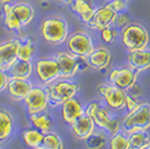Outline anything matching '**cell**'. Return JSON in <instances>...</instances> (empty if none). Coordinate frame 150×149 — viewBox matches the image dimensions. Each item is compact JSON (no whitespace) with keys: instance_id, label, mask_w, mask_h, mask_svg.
I'll use <instances>...</instances> for the list:
<instances>
[{"instance_id":"7","label":"cell","mask_w":150,"mask_h":149,"mask_svg":"<svg viewBox=\"0 0 150 149\" xmlns=\"http://www.w3.org/2000/svg\"><path fill=\"white\" fill-rule=\"evenodd\" d=\"M58 67H59V74L62 79H71L73 77L77 72L86 70L88 62L77 56L73 55L67 52H59L55 55Z\"/></svg>"},{"instance_id":"37","label":"cell","mask_w":150,"mask_h":149,"mask_svg":"<svg viewBox=\"0 0 150 149\" xmlns=\"http://www.w3.org/2000/svg\"><path fill=\"white\" fill-rule=\"evenodd\" d=\"M13 0H0V4L5 5V4H11Z\"/></svg>"},{"instance_id":"32","label":"cell","mask_w":150,"mask_h":149,"mask_svg":"<svg viewBox=\"0 0 150 149\" xmlns=\"http://www.w3.org/2000/svg\"><path fill=\"white\" fill-rule=\"evenodd\" d=\"M100 33L101 38H102V40L104 43H113L115 37H117V31H115V28H113L112 26H109L104 29H102V31H100Z\"/></svg>"},{"instance_id":"2","label":"cell","mask_w":150,"mask_h":149,"mask_svg":"<svg viewBox=\"0 0 150 149\" xmlns=\"http://www.w3.org/2000/svg\"><path fill=\"white\" fill-rule=\"evenodd\" d=\"M48 95V106L56 108L61 106L67 100L74 98L80 91V84L67 79L56 80L46 87Z\"/></svg>"},{"instance_id":"26","label":"cell","mask_w":150,"mask_h":149,"mask_svg":"<svg viewBox=\"0 0 150 149\" xmlns=\"http://www.w3.org/2000/svg\"><path fill=\"white\" fill-rule=\"evenodd\" d=\"M43 138H44V133H42L35 128L24 129L21 131V140L26 147H28L29 149L40 147Z\"/></svg>"},{"instance_id":"9","label":"cell","mask_w":150,"mask_h":149,"mask_svg":"<svg viewBox=\"0 0 150 149\" xmlns=\"http://www.w3.org/2000/svg\"><path fill=\"white\" fill-rule=\"evenodd\" d=\"M66 46L71 54L82 58H86L94 50L92 38L83 31H76L67 37Z\"/></svg>"},{"instance_id":"21","label":"cell","mask_w":150,"mask_h":149,"mask_svg":"<svg viewBox=\"0 0 150 149\" xmlns=\"http://www.w3.org/2000/svg\"><path fill=\"white\" fill-rule=\"evenodd\" d=\"M34 73V64L33 62L17 60L8 70V74L11 79L19 80H28Z\"/></svg>"},{"instance_id":"1","label":"cell","mask_w":150,"mask_h":149,"mask_svg":"<svg viewBox=\"0 0 150 149\" xmlns=\"http://www.w3.org/2000/svg\"><path fill=\"white\" fill-rule=\"evenodd\" d=\"M39 33L46 43L62 45L69 37V24L62 17H48L42 21Z\"/></svg>"},{"instance_id":"27","label":"cell","mask_w":150,"mask_h":149,"mask_svg":"<svg viewBox=\"0 0 150 149\" xmlns=\"http://www.w3.org/2000/svg\"><path fill=\"white\" fill-rule=\"evenodd\" d=\"M130 149H144L150 143V136L147 131H136L128 135Z\"/></svg>"},{"instance_id":"20","label":"cell","mask_w":150,"mask_h":149,"mask_svg":"<svg viewBox=\"0 0 150 149\" xmlns=\"http://www.w3.org/2000/svg\"><path fill=\"white\" fill-rule=\"evenodd\" d=\"M29 121H30L33 128L37 129L38 131H40L44 135L50 132L54 128V120H53L50 113L46 111L30 114L29 116Z\"/></svg>"},{"instance_id":"11","label":"cell","mask_w":150,"mask_h":149,"mask_svg":"<svg viewBox=\"0 0 150 149\" xmlns=\"http://www.w3.org/2000/svg\"><path fill=\"white\" fill-rule=\"evenodd\" d=\"M137 76V72H134L130 67L114 68L110 72L109 81L111 82V84H113L114 87H118L121 90L127 91L136 84Z\"/></svg>"},{"instance_id":"10","label":"cell","mask_w":150,"mask_h":149,"mask_svg":"<svg viewBox=\"0 0 150 149\" xmlns=\"http://www.w3.org/2000/svg\"><path fill=\"white\" fill-rule=\"evenodd\" d=\"M98 93L105 101L106 106L113 110H121L125 108V91L114 87L113 84H101L98 87Z\"/></svg>"},{"instance_id":"4","label":"cell","mask_w":150,"mask_h":149,"mask_svg":"<svg viewBox=\"0 0 150 149\" xmlns=\"http://www.w3.org/2000/svg\"><path fill=\"white\" fill-rule=\"evenodd\" d=\"M122 130L125 133L136 131H147L150 128V104L139 103L138 106L130 111L122 120Z\"/></svg>"},{"instance_id":"31","label":"cell","mask_w":150,"mask_h":149,"mask_svg":"<svg viewBox=\"0 0 150 149\" xmlns=\"http://www.w3.org/2000/svg\"><path fill=\"white\" fill-rule=\"evenodd\" d=\"M128 24H130V16H129V13H125V11H121V13H117L112 25L114 26V28H125Z\"/></svg>"},{"instance_id":"16","label":"cell","mask_w":150,"mask_h":149,"mask_svg":"<svg viewBox=\"0 0 150 149\" xmlns=\"http://www.w3.org/2000/svg\"><path fill=\"white\" fill-rule=\"evenodd\" d=\"M128 63L130 68L140 73L150 68V50L144 48L140 50L130 52L128 55Z\"/></svg>"},{"instance_id":"33","label":"cell","mask_w":150,"mask_h":149,"mask_svg":"<svg viewBox=\"0 0 150 149\" xmlns=\"http://www.w3.org/2000/svg\"><path fill=\"white\" fill-rule=\"evenodd\" d=\"M105 6L110 9H112L114 13H121L125 11L127 8V1L125 0H109L106 1Z\"/></svg>"},{"instance_id":"29","label":"cell","mask_w":150,"mask_h":149,"mask_svg":"<svg viewBox=\"0 0 150 149\" xmlns=\"http://www.w3.org/2000/svg\"><path fill=\"white\" fill-rule=\"evenodd\" d=\"M106 136L103 132H95L93 131L90 136L85 139V146L88 149H102L106 143Z\"/></svg>"},{"instance_id":"17","label":"cell","mask_w":150,"mask_h":149,"mask_svg":"<svg viewBox=\"0 0 150 149\" xmlns=\"http://www.w3.org/2000/svg\"><path fill=\"white\" fill-rule=\"evenodd\" d=\"M111 52L106 47H98L92 50V53L86 57L88 64L96 71L106 68L111 63Z\"/></svg>"},{"instance_id":"39","label":"cell","mask_w":150,"mask_h":149,"mask_svg":"<svg viewBox=\"0 0 150 149\" xmlns=\"http://www.w3.org/2000/svg\"><path fill=\"white\" fill-rule=\"evenodd\" d=\"M33 149H43V148H40V147H38V148H33Z\"/></svg>"},{"instance_id":"12","label":"cell","mask_w":150,"mask_h":149,"mask_svg":"<svg viewBox=\"0 0 150 149\" xmlns=\"http://www.w3.org/2000/svg\"><path fill=\"white\" fill-rule=\"evenodd\" d=\"M115 16H117V13H114L112 9L108 8L104 5L94 9L93 16L86 25L94 31H102L109 26H112Z\"/></svg>"},{"instance_id":"5","label":"cell","mask_w":150,"mask_h":149,"mask_svg":"<svg viewBox=\"0 0 150 149\" xmlns=\"http://www.w3.org/2000/svg\"><path fill=\"white\" fill-rule=\"evenodd\" d=\"M121 42L129 52L144 50L147 48L149 43V34L142 25L130 23L122 28Z\"/></svg>"},{"instance_id":"8","label":"cell","mask_w":150,"mask_h":149,"mask_svg":"<svg viewBox=\"0 0 150 149\" xmlns=\"http://www.w3.org/2000/svg\"><path fill=\"white\" fill-rule=\"evenodd\" d=\"M23 102L29 116L46 111L48 106V95L46 87L34 85L30 91L27 93L25 99L23 100Z\"/></svg>"},{"instance_id":"3","label":"cell","mask_w":150,"mask_h":149,"mask_svg":"<svg viewBox=\"0 0 150 149\" xmlns=\"http://www.w3.org/2000/svg\"><path fill=\"white\" fill-rule=\"evenodd\" d=\"M85 114H88V117L92 119L94 124L99 129L105 131L110 137L115 135L119 131V128H120L119 119L110 117L109 111L103 106H101V103L96 102V101L91 102L86 106Z\"/></svg>"},{"instance_id":"28","label":"cell","mask_w":150,"mask_h":149,"mask_svg":"<svg viewBox=\"0 0 150 149\" xmlns=\"http://www.w3.org/2000/svg\"><path fill=\"white\" fill-rule=\"evenodd\" d=\"M40 148L43 149H64V143L62 138L57 135L56 132L50 131L48 133H45L43 141L40 145Z\"/></svg>"},{"instance_id":"13","label":"cell","mask_w":150,"mask_h":149,"mask_svg":"<svg viewBox=\"0 0 150 149\" xmlns=\"http://www.w3.org/2000/svg\"><path fill=\"white\" fill-rule=\"evenodd\" d=\"M18 40L19 38H10L4 43H0V70L8 72L11 65L18 60Z\"/></svg>"},{"instance_id":"25","label":"cell","mask_w":150,"mask_h":149,"mask_svg":"<svg viewBox=\"0 0 150 149\" xmlns=\"http://www.w3.org/2000/svg\"><path fill=\"white\" fill-rule=\"evenodd\" d=\"M2 23L9 31H18L19 33L23 28L18 18L16 17V15L13 13L11 4L2 5Z\"/></svg>"},{"instance_id":"18","label":"cell","mask_w":150,"mask_h":149,"mask_svg":"<svg viewBox=\"0 0 150 149\" xmlns=\"http://www.w3.org/2000/svg\"><path fill=\"white\" fill-rule=\"evenodd\" d=\"M95 129V124L92 119L88 114H82L79 119H76L73 123L71 124V130L75 138L80 140H85Z\"/></svg>"},{"instance_id":"15","label":"cell","mask_w":150,"mask_h":149,"mask_svg":"<svg viewBox=\"0 0 150 149\" xmlns=\"http://www.w3.org/2000/svg\"><path fill=\"white\" fill-rule=\"evenodd\" d=\"M10 77V76H9ZM35 84L30 81V79L28 80H19V79H9L8 82V87L7 91L9 96L13 100L17 102H23V100L25 99L27 93L31 90V87Z\"/></svg>"},{"instance_id":"24","label":"cell","mask_w":150,"mask_h":149,"mask_svg":"<svg viewBox=\"0 0 150 149\" xmlns=\"http://www.w3.org/2000/svg\"><path fill=\"white\" fill-rule=\"evenodd\" d=\"M13 117L6 109H0V143L8 140L13 132Z\"/></svg>"},{"instance_id":"34","label":"cell","mask_w":150,"mask_h":149,"mask_svg":"<svg viewBox=\"0 0 150 149\" xmlns=\"http://www.w3.org/2000/svg\"><path fill=\"white\" fill-rule=\"evenodd\" d=\"M139 102L136 98H133L132 95H129V94H125V106L127 108L128 112L134 110L138 106Z\"/></svg>"},{"instance_id":"14","label":"cell","mask_w":150,"mask_h":149,"mask_svg":"<svg viewBox=\"0 0 150 149\" xmlns=\"http://www.w3.org/2000/svg\"><path fill=\"white\" fill-rule=\"evenodd\" d=\"M84 113H85V110L83 108L82 102L75 96L65 101L61 106V114H62L63 121L69 126Z\"/></svg>"},{"instance_id":"22","label":"cell","mask_w":150,"mask_h":149,"mask_svg":"<svg viewBox=\"0 0 150 149\" xmlns=\"http://www.w3.org/2000/svg\"><path fill=\"white\" fill-rule=\"evenodd\" d=\"M37 47L34 39L31 37L19 38L18 40V50H17V57L21 61L33 62L34 57L36 55Z\"/></svg>"},{"instance_id":"6","label":"cell","mask_w":150,"mask_h":149,"mask_svg":"<svg viewBox=\"0 0 150 149\" xmlns=\"http://www.w3.org/2000/svg\"><path fill=\"white\" fill-rule=\"evenodd\" d=\"M34 72L39 83L43 87H47L61 77L59 67L55 57L38 58L34 63Z\"/></svg>"},{"instance_id":"36","label":"cell","mask_w":150,"mask_h":149,"mask_svg":"<svg viewBox=\"0 0 150 149\" xmlns=\"http://www.w3.org/2000/svg\"><path fill=\"white\" fill-rule=\"evenodd\" d=\"M54 1H57V2H62V4H65V5H71L73 0H54Z\"/></svg>"},{"instance_id":"19","label":"cell","mask_w":150,"mask_h":149,"mask_svg":"<svg viewBox=\"0 0 150 149\" xmlns=\"http://www.w3.org/2000/svg\"><path fill=\"white\" fill-rule=\"evenodd\" d=\"M13 5V10L16 17L18 18L19 23L21 27H26L30 24L35 18V9L30 4L25 2V1H18L11 4Z\"/></svg>"},{"instance_id":"30","label":"cell","mask_w":150,"mask_h":149,"mask_svg":"<svg viewBox=\"0 0 150 149\" xmlns=\"http://www.w3.org/2000/svg\"><path fill=\"white\" fill-rule=\"evenodd\" d=\"M109 147L110 149H130L127 133L123 131H118L115 135L111 136Z\"/></svg>"},{"instance_id":"35","label":"cell","mask_w":150,"mask_h":149,"mask_svg":"<svg viewBox=\"0 0 150 149\" xmlns=\"http://www.w3.org/2000/svg\"><path fill=\"white\" fill-rule=\"evenodd\" d=\"M9 74L7 71L0 70V93L6 91L8 87V82H9Z\"/></svg>"},{"instance_id":"41","label":"cell","mask_w":150,"mask_h":149,"mask_svg":"<svg viewBox=\"0 0 150 149\" xmlns=\"http://www.w3.org/2000/svg\"><path fill=\"white\" fill-rule=\"evenodd\" d=\"M125 1H127V0H125Z\"/></svg>"},{"instance_id":"38","label":"cell","mask_w":150,"mask_h":149,"mask_svg":"<svg viewBox=\"0 0 150 149\" xmlns=\"http://www.w3.org/2000/svg\"><path fill=\"white\" fill-rule=\"evenodd\" d=\"M144 149H150V143L148 145V146H147V147H146V148H144Z\"/></svg>"},{"instance_id":"40","label":"cell","mask_w":150,"mask_h":149,"mask_svg":"<svg viewBox=\"0 0 150 149\" xmlns=\"http://www.w3.org/2000/svg\"><path fill=\"white\" fill-rule=\"evenodd\" d=\"M0 149H4V148H2V147H1V146H0Z\"/></svg>"},{"instance_id":"23","label":"cell","mask_w":150,"mask_h":149,"mask_svg":"<svg viewBox=\"0 0 150 149\" xmlns=\"http://www.w3.org/2000/svg\"><path fill=\"white\" fill-rule=\"evenodd\" d=\"M71 9L85 24L90 21L94 13V7L90 0H73L71 4Z\"/></svg>"}]
</instances>
